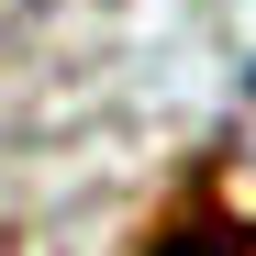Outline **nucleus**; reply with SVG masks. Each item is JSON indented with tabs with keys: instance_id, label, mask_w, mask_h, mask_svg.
I'll use <instances>...</instances> for the list:
<instances>
[{
	"instance_id": "nucleus-1",
	"label": "nucleus",
	"mask_w": 256,
	"mask_h": 256,
	"mask_svg": "<svg viewBox=\"0 0 256 256\" xmlns=\"http://www.w3.org/2000/svg\"><path fill=\"white\" fill-rule=\"evenodd\" d=\"M145 256H256V245H245L234 212H212V200H200V212H178V223H156Z\"/></svg>"
},
{
	"instance_id": "nucleus-2",
	"label": "nucleus",
	"mask_w": 256,
	"mask_h": 256,
	"mask_svg": "<svg viewBox=\"0 0 256 256\" xmlns=\"http://www.w3.org/2000/svg\"><path fill=\"white\" fill-rule=\"evenodd\" d=\"M245 100H256V78H245Z\"/></svg>"
}]
</instances>
